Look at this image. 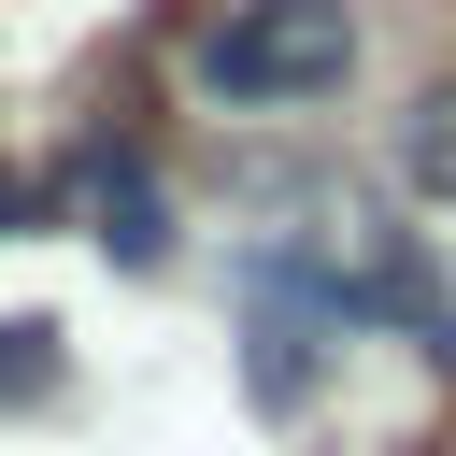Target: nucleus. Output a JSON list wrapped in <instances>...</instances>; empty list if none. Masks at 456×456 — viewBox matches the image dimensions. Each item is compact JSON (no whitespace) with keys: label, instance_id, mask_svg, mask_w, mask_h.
<instances>
[{"label":"nucleus","instance_id":"3","mask_svg":"<svg viewBox=\"0 0 456 456\" xmlns=\"http://www.w3.org/2000/svg\"><path fill=\"white\" fill-rule=\"evenodd\" d=\"M399 171H413L428 200H456V86H428V100H413V128H399Z\"/></svg>","mask_w":456,"mask_h":456},{"label":"nucleus","instance_id":"6","mask_svg":"<svg viewBox=\"0 0 456 456\" xmlns=\"http://www.w3.org/2000/svg\"><path fill=\"white\" fill-rule=\"evenodd\" d=\"M399 456H456V442H399Z\"/></svg>","mask_w":456,"mask_h":456},{"label":"nucleus","instance_id":"1","mask_svg":"<svg viewBox=\"0 0 456 456\" xmlns=\"http://www.w3.org/2000/svg\"><path fill=\"white\" fill-rule=\"evenodd\" d=\"M356 71V14L342 0H228L200 28V86L242 100V114H285V100H328Z\"/></svg>","mask_w":456,"mask_h":456},{"label":"nucleus","instance_id":"2","mask_svg":"<svg viewBox=\"0 0 456 456\" xmlns=\"http://www.w3.org/2000/svg\"><path fill=\"white\" fill-rule=\"evenodd\" d=\"M57 185H71L86 214H100V242H114L128 271H157V256H171V200H157V171H142L128 142H86V157H71Z\"/></svg>","mask_w":456,"mask_h":456},{"label":"nucleus","instance_id":"5","mask_svg":"<svg viewBox=\"0 0 456 456\" xmlns=\"http://www.w3.org/2000/svg\"><path fill=\"white\" fill-rule=\"evenodd\" d=\"M28 214H43V200H28V185H14V171H0V242H14V228H28Z\"/></svg>","mask_w":456,"mask_h":456},{"label":"nucleus","instance_id":"4","mask_svg":"<svg viewBox=\"0 0 456 456\" xmlns=\"http://www.w3.org/2000/svg\"><path fill=\"white\" fill-rule=\"evenodd\" d=\"M43 385H57V328L43 314H0V413H28Z\"/></svg>","mask_w":456,"mask_h":456}]
</instances>
